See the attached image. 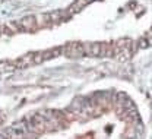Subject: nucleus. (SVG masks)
Returning <instances> with one entry per match:
<instances>
[{
	"label": "nucleus",
	"instance_id": "f03ea898",
	"mask_svg": "<svg viewBox=\"0 0 152 139\" xmlns=\"http://www.w3.org/2000/svg\"><path fill=\"white\" fill-rule=\"evenodd\" d=\"M67 59H80L85 56V51H83V44L80 42H69L63 47V53Z\"/></svg>",
	"mask_w": 152,
	"mask_h": 139
},
{
	"label": "nucleus",
	"instance_id": "7ed1b4c3",
	"mask_svg": "<svg viewBox=\"0 0 152 139\" xmlns=\"http://www.w3.org/2000/svg\"><path fill=\"white\" fill-rule=\"evenodd\" d=\"M19 26V29L20 31H34L35 28L38 26L37 23V18L35 16H32V15H29V16H25V18H22V19L16 22Z\"/></svg>",
	"mask_w": 152,
	"mask_h": 139
},
{
	"label": "nucleus",
	"instance_id": "39448f33",
	"mask_svg": "<svg viewBox=\"0 0 152 139\" xmlns=\"http://www.w3.org/2000/svg\"><path fill=\"white\" fill-rule=\"evenodd\" d=\"M61 53H63V47L48 48V50L41 51V57H42V60H51V59H56V57H58Z\"/></svg>",
	"mask_w": 152,
	"mask_h": 139
},
{
	"label": "nucleus",
	"instance_id": "20e7f679",
	"mask_svg": "<svg viewBox=\"0 0 152 139\" xmlns=\"http://www.w3.org/2000/svg\"><path fill=\"white\" fill-rule=\"evenodd\" d=\"M86 4H88V0H75V1L66 9V12H67L69 16H72V15H75L77 12H80Z\"/></svg>",
	"mask_w": 152,
	"mask_h": 139
},
{
	"label": "nucleus",
	"instance_id": "f257e3e1",
	"mask_svg": "<svg viewBox=\"0 0 152 139\" xmlns=\"http://www.w3.org/2000/svg\"><path fill=\"white\" fill-rule=\"evenodd\" d=\"M107 42H86L83 44L85 56L89 57H105Z\"/></svg>",
	"mask_w": 152,
	"mask_h": 139
},
{
	"label": "nucleus",
	"instance_id": "423d86ee",
	"mask_svg": "<svg viewBox=\"0 0 152 139\" xmlns=\"http://www.w3.org/2000/svg\"><path fill=\"white\" fill-rule=\"evenodd\" d=\"M1 121H3V117H1V116H0V123H1Z\"/></svg>",
	"mask_w": 152,
	"mask_h": 139
}]
</instances>
